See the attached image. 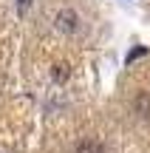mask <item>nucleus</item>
<instances>
[{
  "instance_id": "nucleus-1",
  "label": "nucleus",
  "mask_w": 150,
  "mask_h": 153,
  "mask_svg": "<svg viewBox=\"0 0 150 153\" xmlns=\"http://www.w3.org/2000/svg\"><path fill=\"white\" fill-rule=\"evenodd\" d=\"M74 153H105V150H102V145L96 142V139H82Z\"/></svg>"
},
{
  "instance_id": "nucleus-3",
  "label": "nucleus",
  "mask_w": 150,
  "mask_h": 153,
  "mask_svg": "<svg viewBox=\"0 0 150 153\" xmlns=\"http://www.w3.org/2000/svg\"><path fill=\"white\" fill-rule=\"evenodd\" d=\"M139 111H142L145 116H150V97H145V94L139 97Z\"/></svg>"
},
{
  "instance_id": "nucleus-2",
  "label": "nucleus",
  "mask_w": 150,
  "mask_h": 153,
  "mask_svg": "<svg viewBox=\"0 0 150 153\" xmlns=\"http://www.w3.org/2000/svg\"><path fill=\"white\" fill-rule=\"evenodd\" d=\"M60 26L68 28V31L74 28V14H71V11H62V14H60Z\"/></svg>"
}]
</instances>
